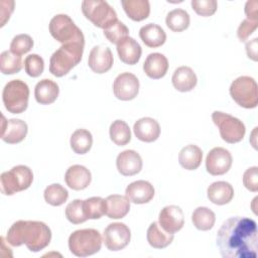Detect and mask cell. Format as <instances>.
I'll return each instance as SVG.
<instances>
[{"instance_id": "6da1fadb", "label": "cell", "mask_w": 258, "mask_h": 258, "mask_svg": "<svg viewBox=\"0 0 258 258\" xmlns=\"http://www.w3.org/2000/svg\"><path fill=\"white\" fill-rule=\"evenodd\" d=\"M217 246L224 258H256L257 224L247 217H232L218 231Z\"/></svg>"}, {"instance_id": "7a4b0ae2", "label": "cell", "mask_w": 258, "mask_h": 258, "mask_svg": "<svg viewBox=\"0 0 258 258\" xmlns=\"http://www.w3.org/2000/svg\"><path fill=\"white\" fill-rule=\"evenodd\" d=\"M51 240V231L48 226L39 221L19 220L13 223L6 235V242L18 247L23 244L31 252L44 249Z\"/></svg>"}, {"instance_id": "3957f363", "label": "cell", "mask_w": 258, "mask_h": 258, "mask_svg": "<svg viewBox=\"0 0 258 258\" xmlns=\"http://www.w3.org/2000/svg\"><path fill=\"white\" fill-rule=\"evenodd\" d=\"M84 46V43L70 42L57 48L49 59V72L51 75L60 78L70 73L81 61Z\"/></svg>"}, {"instance_id": "277c9868", "label": "cell", "mask_w": 258, "mask_h": 258, "mask_svg": "<svg viewBox=\"0 0 258 258\" xmlns=\"http://www.w3.org/2000/svg\"><path fill=\"white\" fill-rule=\"evenodd\" d=\"M102 236L95 229H80L69 237L70 251L77 257H87L101 250Z\"/></svg>"}, {"instance_id": "5b68a950", "label": "cell", "mask_w": 258, "mask_h": 258, "mask_svg": "<svg viewBox=\"0 0 258 258\" xmlns=\"http://www.w3.org/2000/svg\"><path fill=\"white\" fill-rule=\"evenodd\" d=\"M33 181L32 170L26 165H16L0 176L1 192L12 196L18 191L27 189Z\"/></svg>"}, {"instance_id": "8992f818", "label": "cell", "mask_w": 258, "mask_h": 258, "mask_svg": "<svg viewBox=\"0 0 258 258\" xmlns=\"http://www.w3.org/2000/svg\"><path fill=\"white\" fill-rule=\"evenodd\" d=\"M29 88L21 80L8 82L2 92V100L6 110L12 114H20L27 109Z\"/></svg>"}, {"instance_id": "52a82bcc", "label": "cell", "mask_w": 258, "mask_h": 258, "mask_svg": "<svg viewBox=\"0 0 258 258\" xmlns=\"http://www.w3.org/2000/svg\"><path fill=\"white\" fill-rule=\"evenodd\" d=\"M48 29L51 36L62 44L70 42H80L85 44V37L82 30L67 14H57L53 16L49 22Z\"/></svg>"}, {"instance_id": "ba28073f", "label": "cell", "mask_w": 258, "mask_h": 258, "mask_svg": "<svg viewBox=\"0 0 258 258\" xmlns=\"http://www.w3.org/2000/svg\"><path fill=\"white\" fill-rule=\"evenodd\" d=\"M82 11L95 26L104 30L118 20L116 11L106 1L85 0L82 2Z\"/></svg>"}, {"instance_id": "9c48e42d", "label": "cell", "mask_w": 258, "mask_h": 258, "mask_svg": "<svg viewBox=\"0 0 258 258\" xmlns=\"http://www.w3.org/2000/svg\"><path fill=\"white\" fill-rule=\"evenodd\" d=\"M230 95L243 108L253 109L258 105V87L251 77L241 76L235 79L230 86Z\"/></svg>"}, {"instance_id": "30bf717a", "label": "cell", "mask_w": 258, "mask_h": 258, "mask_svg": "<svg viewBox=\"0 0 258 258\" xmlns=\"http://www.w3.org/2000/svg\"><path fill=\"white\" fill-rule=\"evenodd\" d=\"M212 119L219 128L222 139L227 143L234 144L244 138L246 128L240 119L220 111H215L212 114Z\"/></svg>"}, {"instance_id": "8fae6325", "label": "cell", "mask_w": 258, "mask_h": 258, "mask_svg": "<svg viewBox=\"0 0 258 258\" xmlns=\"http://www.w3.org/2000/svg\"><path fill=\"white\" fill-rule=\"evenodd\" d=\"M131 231L124 223L109 224L104 230L103 240L105 246L110 251H119L124 249L130 242Z\"/></svg>"}, {"instance_id": "7c38bea8", "label": "cell", "mask_w": 258, "mask_h": 258, "mask_svg": "<svg viewBox=\"0 0 258 258\" xmlns=\"http://www.w3.org/2000/svg\"><path fill=\"white\" fill-rule=\"evenodd\" d=\"M233 158L229 150L223 147L213 148L206 158V169L212 175H223L232 166Z\"/></svg>"}, {"instance_id": "4fadbf2b", "label": "cell", "mask_w": 258, "mask_h": 258, "mask_svg": "<svg viewBox=\"0 0 258 258\" xmlns=\"http://www.w3.org/2000/svg\"><path fill=\"white\" fill-rule=\"evenodd\" d=\"M113 92L115 97L121 101L133 100L139 92V80L131 73H122L113 83Z\"/></svg>"}, {"instance_id": "5bb4252c", "label": "cell", "mask_w": 258, "mask_h": 258, "mask_svg": "<svg viewBox=\"0 0 258 258\" xmlns=\"http://www.w3.org/2000/svg\"><path fill=\"white\" fill-rule=\"evenodd\" d=\"M158 223L163 230L174 234L181 230L184 225V216L182 210L174 205L164 207L158 217Z\"/></svg>"}, {"instance_id": "9a60e30c", "label": "cell", "mask_w": 258, "mask_h": 258, "mask_svg": "<svg viewBox=\"0 0 258 258\" xmlns=\"http://www.w3.org/2000/svg\"><path fill=\"white\" fill-rule=\"evenodd\" d=\"M2 132L1 139L8 144H16L21 142L28 131L27 124L21 119L6 120L2 115Z\"/></svg>"}, {"instance_id": "2e32d148", "label": "cell", "mask_w": 258, "mask_h": 258, "mask_svg": "<svg viewBox=\"0 0 258 258\" xmlns=\"http://www.w3.org/2000/svg\"><path fill=\"white\" fill-rule=\"evenodd\" d=\"M113 54L109 47L96 45L89 54L88 64L90 69L96 74H104L108 72L113 66Z\"/></svg>"}, {"instance_id": "e0dca14e", "label": "cell", "mask_w": 258, "mask_h": 258, "mask_svg": "<svg viewBox=\"0 0 258 258\" xmlns=\"http://www.w3.org/2000/svg\"><path fill=\"white\" fill-rule=\"evenodd\" d=\"M142 158L135 150H124L118 154L116 166L118 171L124 176H132L142 169Z\"/></svg>"}, {"instance_id": "ac0fdd59", "label": "cell", "mask_w": 258, "mask_h": 258, "mask_svg": "<svg viewBox=\"0 0 258 258\" xmlns=\"http://www.w3.org/2000/svg\"><path fill=\"white\" fill-rule=\"evenodd\" d=\"M125 197L133 204H146L153 199L154 187L147 180H136L127 185Z\"/></svg>"}, {"instance_id": "d6986e66", "label": "cell", "mask_w": 258, "mask_h": 258, "mask_svg": "<svg viewBox=\"0 0 258 258\" xmlns=\"http://www.w3.org/2000/svg\"><path fill=\"white\" fill-rule=\"evenodd\" d=\"M92 180L90 170L80 164L70 166L64 174V181L69 187L75 190H82L89 186Z\"/></svg>"}, {"instance_id": "ffe728a7", "label": "cell", "mask_w": 258, "mask_h": 258, "mask_svg": "<svg viewBox=\"0 0 258 258\" xmlns=\"http://www.w3.org/2000/svg\"><path fill=\"white\" fill-rule=\"evenodd\" d=\"M133 131L135 136L143 142H153L160 135L159 123L150 117H143L134 123Z\"/></svg>"}, {"instance_id": "44dd1931", "label": "cell", "mask_w": 258, "mask_h": 258, "mask_svg": "<svg viewBox=\"0 0 258 258\" xmlns=\"http://www.w3.org/2000/svg\"><path fill=\"white\" fill-rule=\"evenodd\" d=\"M168 70V60L166 56L159 52H153L147 55L143 63V71L147 77L153 80L163 78Z\"/></svg>"}, {"instance_id": "7402d4cb", "label": "cell", "mask_w": 258, "mask_h": 258, "mask_svg": "<svg viewBox=\"0 0 258 258\" xmlns=\"http://www.w3.org/2000/svg\"><path fill=\"white\" fill-rule=\"evenodd\" d=\"M117 52L121 61L132 66L137 63L140 59L142 49L134 38L128 36L117 44Z\"/></svg>"}, {"instance_id": "603a6c76", "label": "cell", "mask_w": 258, "mask_h": 258, "mask_svg": "<svg viewBox=\"0 0 258 258\" xmlns=\"http://www.w3.org/2000/svg\"><path fill=\"white\" fill-rule=\"evenodd\" d=\"M59 94L58 85L50 80L43 79L39 81L34 88V97L40 105H49L53 103Z\"/></svg>"}, {"instance_id": "cb8c5ba5", "label": "cell", "mask_w": 258, "mask_h": 258, "mask_svg": "<svg viewBox=\"0 0 258 258\" xmlns=\"http://www.w3.org/2000/svg\"><path fill=\"white\" fill-rule=\"evenodd\" d=\"M208 199L215 205L229 204L234 198V188L227 181H215L207 189Z\"/></svg>"}, {"instance_id": "d4e9b609", "label": "cell", "mask_w": 258, "mask_h": 258, "mask_svg": "<svg viewBox=\"0 0 258 258\" xmlns=\"http://www.w3.org/2000/svg\"><path fill=\"white\" fill-rule=\"evenodd\" d=\"M173 87L179 92H189L191 91L198 83V78L196 73L186 66L177 68L171 78Z\"/></svg>"}, {"instance_id": "484cf974", "label": "cell", "mask_w": 258, "mask_h": 258, "mask_svg": "<svg viewBox=\"0 0 258 258\" xmlns=\"http://www.w3.org/2000/svg\"><path fill=\"white\" fill-rule=\"evenodd\" d=\"M130 211V201L120 195H112L106 198V216L118 220L124 218Z\"/></svg>"}, {"instance_id": "4316f807", "label": "cell", "mask_w": 258, "mask_h": 258, "mask_svg": "<svg viewBox=\"0 0 258 258\" xmlns=\"http://www.w3.org/2000/svg\"><path fill=\"white\" fill-rule=\"evenodd\" d=\"M139 36L148 47H159L166 40V33L163 28L155 23H148L139 30Z\"/></svg>"}, {"instance_id": "83f0119b", "label": "cell", "mask_w": 258, "mask_h": 258, "mask_svg": "<svg viewBox=\"0 0 258 258\" xmlns=\"http://www.w3.org/2000/svg\"><path fill=\"white\" fill-rule=\"evenodd\" d=\"M203 160L202 149L195 144H188L181 148L178 154L179 164L186 170L197 169Z\"/></svg>"}, {"instance_id": "f1b7e54d", "label": "cell", "mask_w": 258, "mask_h": 258, "mask_svg": "<svg viewBox=\"0 0 258 258\" xmlns=\"http://www.w3.org/2000/svg\"><path fill=\"white\" fill-rule=\"evenodd\" d=\"M147 242L155 249L167 247L173 240V234L166 232L161 228L159 223L153 222L147 229Z\"/></svg>"}, {"instance_id": "f546056e", "label": "cell", "mask_w": 258, "mask_h": 258, "mask_svg": "<svg viewBox=\"0 0 258 258\" xmlns=\"http://www.w3.org/2000/svg\"><path fill=\"white\" fill-rule=\"evenodd\" d=\"M121 5L127 16L134 21H142L149 16L150 4L148 0H122Z\"/></svg>"}, {"instance_id": "4dcf8cb0", "label": "cell", "mask_w": 258, "mask_h": 258, "mask_svg": "<svg viewBox=\"0 0 258 258\" xmlns=\"http://www.w3.org/2000/svg\"><path fill=\"white\" fill-rule=\"evenodd\" d=\"M73 151L77 154H86L93 145V136L87 129H77L70 140Z\"/></svg>"}, {"instance_id": "1f68e13d", "label": "cell", "mask_w": 258, "mask_h": 258, "mask_svg": "<svg viewBox=\"0 0 258 258\" xmlns=\"http://www.w3.org/2000/svg\"><path fill=\"white\" fill-rule=\"evenodd\" d=\"M191 221L198 230L208 231L214 227L216 222V215L211 209L207 207H199L194 211L191 215Z\"/></svg>"}, {"instance_id": "d6a6232c", "label": "cell", "mask_w": 258, "mask_h": 258, "mask_svg": "<svg viewBox=\"0 0 258 258\" xmlns=\"http://www.w3.org/2000/svg\"><path fill=\"white\" fill-rule=\"evenodd\" d=\"M189 14L180 8L169 11L165 18L167 27L174 32H181L189 26Z\"/></svg>"}, {"instance_id": "836d02e7", "label": "cell", "mask_w": 258, "mask_h": 258, "mask_svg": "<svg viewBox=\"0 0 258 258\" xmlns=\"http://www.w3.org/2000/svg\"><path fill=\"white\" fill-rule=\"evenodd\" d=\"M109 134L111 140L118 146H124L131 140L129 125L123 120H115L110 125Z\"/></svg>"}, {"instance_id": "e575fe53", "label": "cell", "mask_w": 258, "mask_h": 258, "mask_svg": "<svg viewBox=\"0 0 258 258\" xmlns=\"http://www.w3.org/2000/svg\"><path fill=\"white\" fill-rule=\"evenodd\" d=\"M83 208L86 218L97 220L106 215V200L101 197H92L83 201Z\"/></svg>"}, {"instance_id": "d590c367", "label": "cell", "mask_w": 258, "mask_h": 258, "mask_svg": "<svg viewBox=\"0 0 258 258\" xmlns=\"http://www.w3.org/2000/svg\"><path fill=\"white\" fill-rule=\"evenodd\" d=\"M43 197L47 204L53 207H58L67 202L69 198V191L61 184L52 183L45 187Z\"/></svg>"}, {"instance_id": "8d00e7d4", "label": "cell", "mask_w": 258, "mask_h": 258, "mask_svg": "<svg viewBox=\"0 0 258 258\" xmlns=\"http://www.w3.org/2000/svg\"><path fill=\"white\" fill-rule=\"evenodd\" d=\"M22 68L21 56L14 54L11 50H5L0 54V70L4 75H14Z\"/></svg>"}, {"instance_id": "74e56055", "label": "cell", "mask_w": 258, "mask_h": 258, "mask_svg": "<svg viewBox=\"0 0 258 258\" xmlns=\"http://www.w3.org/2000/svg\"><path fill=\"white\" fill-rule=\"evenodd\" d=\"M66 217L72 224L75 225L86 222L88 219L86 218L84 213L83 201L77 199L71 202L66 208Z\"/></svg>"}, {"instance_id": "f35d334b", "label": "cell", "mask_w": 258, "mask_h": 258, "mask_svg": "<svg viewBox=\"0 0 258 258\" xmlns=\"http://www.w3.org/2000/svg\"><path fill=\"white\" fill-rule=\"evenodd\" d=\"M104 35L111 43L118 44L121 40L128 37L129 29L123 22L117 20L113 25L104 30Z\"/></svg>"}, {"instance_id": "ab89813d", "label": "cell", "mask_w": 258, "mask_h": 258, "mask_svg": "<svg viewBox=\"0 0 258 258\" xmlns=\"http://www.w3.org/2000/svg\"><path fill=\"white\" fill-rule=\"evenodd\" d=\"M33 46V39L28 34H18L13 37L10 43V50L17 55H22L28 52Z\"/></svg>"}, {"instance_id": "60d3db41", "label": "cell", "mask_w": 258, "mask_h": 258, "mask_svg": "<svg viewBox=\"0 0 258 258\" xmlns=\"http://www.w3.org/2000/svg\"><path fill=\"white\" fill-rule=\"evenodd\" d=\"M24 69L28 76L32 78L39 77L44 70L43 58L36 53L27 55L24 59Z\"/></svg>"}, {"instance_id": "b9f144b4", "label": "cell", "mask_w": 258, "mask_h": 258, "mask_svg": "<svg viewBox=\"0 0 258 258\" xmlns=\"http://www.w3.org/2000/svg\"><path fill=\"white\" fill-rule=\"evenodd\" d=\"M190 4L197 14L205 17L213 15L218 7L216 0H191Z\"/></svg>"}, {"instance_id": "7bdbcfd3", "label": "cell", "mask_w": 258, "mask_h": 258, "mask_svg": "<svg viewBox=\"0 0 258 258\" xmlns=\"http://www.w3.org/2000/svg\"><path fill=\"white\" fill-rule=\"evenodd\" d=\"M243 184L250 191L258 190V167L252 166L245 170L243 174Z\"/></svg>"}, {"instance_id": "ee69618b", "label": "cell", "mask_w": 258, "mask_h": 258, "mask_svg": "<svg viewBox=\"0 0 258 258\" xmlns=\"http://www.w3.org/2000/svg\"><path fill=\"white\" fill-rule=\"evenodd\" d=\"M258 26V20H249V19H244L237 30V35L240 41H246L248 37L254 32V30Z\"/></svg>"}, {"instance_id": "f6af8a7d", "label": "cell", "mask_w": 258, "mask_h": 258, "mask_svg": "<svg viewBox=\"0 0 258 258\" xmlns=\"http://www.w3.org/2000/svg\"><path fill=\"white\" fill-rule=\"evenodd\" d=\"M0 7H1V24L0 26H4L7 20H9L11 13L14 10V1L13 0H1L0 1Z\"/></svg>"}, {"instance_id": "bcb514c9", "label": "cell", "mask_w": 258, "mask_h": 258, "mask_svg": "<svg viewBox=\"0 0 258 258\" xmlns=\"http://www.w3.org/2000/svg\"><path fill=\"white\" fill-rule=\"evenodd\" d=\"M257 12H258V2L256 0L247 1L245 5V14L247 16V19L257 21L258 19Z\"/></svg>"}, {"instance_id": "7dc6e473", "label": "cell", "mask_w": 258, "mask_h": 258, "mask_svg": "<svg viewBox=\"0 0 258 258\" xmlns=\"http://www.w3.org/2000/svg\"><path fill=\"white\" fill-rule=\"evenodd\" d=\"M257 51H258V38L255 37L246 43V52L249 58L257 61Z\"/></svg>"}]
</instances>
